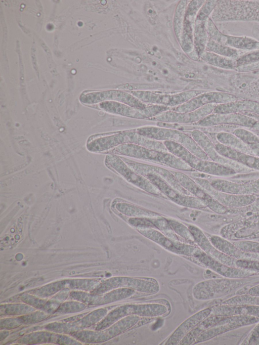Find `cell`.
Here are the masks:
<instances>
[{
	"label": "cell",
	"instance_id": "6f0895ef",
	"mask_svg": "<svg viewBox=\"0 0 259 345\" xmlns=\"http://www.w3.org/2000/svg\"><path fill=\"white\" fill-rule=\"evenodd\" d=\"M259 69V62L252 64L237 67L235 69L240 72H249Z\"/></svg>",
	"mask_w": 259,
	"mask_h": 345
},
{
	"label": "cell",
	"instance_id": "d6a6232c",
	"mask_svg": "<svg viewBox=\"0 0 259 345\" xmlns=\"http://www.w3.org/2000/svg\"><path fill=\"white\" fill-rule=\"evenodd\" d=\"M251 112L259 115V102L250 100H238L225 104H218L212 113L219 114Z\"/></svg>",
	"mask_w": 259,
	"mask_h": 345
},
{
	"label": "cell",
	"instance_id": "ba28073f",
	"mask_svg": "<svg viewBox=\"0 0 259 345\" xmlns=\"http://www.w3.org/2000/svg\"><path fill=\"white\" fill-rule=\"evenodd\" d=\"M204 92L200 90H191L169 94L139 90L132 91L129 93L144 103L163 105L171 108L183 104Z\"/></svg>",
	"mask_w": 259,
	"mask_h": 345
},
{
	"label": "cell",
	"instance_id": "f5cc1de1",
	"mask_svg": "<svg viewBox=\"0 0 259 345\" xmlns=\"http://www.w3.org/2000/svg\"><path fill=\"white\" fill-rule=\"evenodd\" d=\"M217 4V1H205L197 13L196 18L207 19L212 12Z\"/></svg>",
	"mask_w": 259,
	"mask_h": 345
},
{
	"label": "cell",
	"instance_id": "7402d4cb",
	"mask_svg": "<svg viewBox=\"0 0 259 345\" xmlns=\"http://www.w3.org/2000/svg\"><path fill=\"white\" fill-rule=\"evenodd\" d=\"M193 180L214 199L227 207L249 205L256 199L255 195H235L220 191L214 188L209 181L202 178H194Z\"/></svg>",
	"mask_w": 259,
	"mask_h": 345
},
{
	"label": "cell",
	"instance_id": "277c9868",
	"mask_svg": "<svg viewBox=\"0 0 259 345\" xmlns=\"http://www.w3.org/2000/svg\"><path fill=\"white\" fill-rule=\"evenodd\" d=\"M167 312V308L158 304H131L118 307L110 311L95 327V330H101L112 325L121 319L130 315L155 317Z\"/></svg>",
	"mask_w": 259,
	"mask_h": 345
},
{
	"label": "cell",
	"instance_id": "603a6c76",
	"mask_svg": "<svg viewBox=\"0 0 259 345\" xmlns=\"http://www.w3.org/2000/svg\"><path fill=\"white\" fill-rule=\"evenodd\" d=\"M137 229L139 233L146 237L165 249L176 254L193 256L198 248L194 246L183 243L179 240H173L154 228H138Z\"/></svg>",
	"mask_w": 259,
	"mask_h": 345
},
{
	"label": "cell",
	"instance_id": "f1b7e54d",
	"mask_svg": "<svg viewBox=\"0 0 259 345\" xmlns=\"http://www.w3.org/2000/svg\"><path fill=\"white\" fill-rule=\"evenodd\" d=\"M210 242L218 250L236 260H251L259 261V254L244 251L233 242L215 235L206 234Z\"/></svg>",
	"mask_w": 259,
	"mask_h": 345
},
{
	"label": "cell",
	"instance_id": "f35d334b",
	"mask_svg": "<svg viewBox=\"0 0 259 345\" xmlns=\"http://www.w3.org/2000/svg\"><path fill=\"white\" fill-rule=\"evenodd\" d=\"M216 138L218 142L223 145L246 153L256 155L251 147L234 134L224 132H219L217 134Z\"/></svg>",
	"mask_w": 259,
	"mask_h": 345
},
{
	"label": "cell",
	"instance_id": "4dcf8cb0",
	"mask_svg": "<svg viewBox=\"0 0 259 345\" xmlns=\"http://www.w3.org/2000/svg\"><path fill=\"white\" fill-rule=\"evenodd\" d=\"M20 343L36 344L55 343L60 344H81L65 334L55 333L48 331H38L27 334L18 341Z\"/></svg>",
	"mask_w": 259,
	"mask_h": 345
},
{
	"label": "cell",
	"instance_id": "d4e9b609",
	"mask_svg": "<svg viewBox=\"0 0 259 345\" xmlns=\"http://www.w3.org/2000/svg\"><path fill=\"white\" fill-rule=\"evenodd\" d=\"M257 122L256 119L242 113L219 114L212 113L194 123V124L201 126L231 124L252 127L255 126Z\"/></svg>",
	"mask_w": 259,
	"mask_h": 345
},
{
	"label": "cell",
	"instance_id": "9a60e30c",
	"mask_svg": "<svg viewBox=\"0 0 259 345\" xmlns=\"http://www.w3.org/2000/svg\"><path fill=\"white\" fill-rule=\"evenodd\" d=\"M171 172L180 184L193 196L202 201L208 209L219 214H225L228 212L227 207L214 199L193 179L181 172Z\"/></svg>",
	"mask_w": 259,
	"mask_h": 345
},
{
	"label": "cell",
	"instance_id": "5bb4252c",
	"mask_svg": "<svg viewBox=\"0 0 259 345\" xmlns=\"http://www.w3.org/2000/svg\"><path fill=\"white\" fill-rule=\"evenodd\" d=\"M80 100L85 104L116 101L140 109H144L149 105L142 102L129 92L116 90L85 93L81 95Z\"/></svg>",
	"mask_w": 259,
	"mask_h": 345
},
{
	"label": "cell",
	"instance_id": "4316f807",
	"mask_svg": "<svg viewBox=\"0 0 259 345\" xmlns=\"http://www.w3.org/2000/svg\"><path fill=\"white\" fill-rule=\"evenodd\" d=\"M187 225L194 238L195 242L201 250L225 264L236 267L235 261L236 260L221 252L215 248L206 235L200 228L191 224H187Z\"/></svg>",
	"mask_w": 259,
	"mask_h": 345
},
{
	"label": "cell",
	"instance_id": "9c48e42d",
	"mask_svg": "<svg viewBox=\"0 0 259 345\" xmlns=\"http://www.w3.org/2000/svg\"><path fill=\"white\" fill-rule=\"evenodd\" d=\"M99 106L110 113L140 119L153 118L170 109L167 106L154 104H149L145 109H140L116 101L102 102Z\"/></svg>",
	"mask_w": 259,
	"mask_h": 345
},
{
	"label": "cell",
	"instance_id": "ffe728a7",
	"mask_svg": "<svg viewBox=\"0 0 259 345\" xmlns=\"http://www.w3.org/2000/svg\"><path fill=\"white\" fill-rule=\"evenodd\" d=\"M209 38L236 49L253 51L258 50L259 41L245 36L226 35L220 32L212 20L209 18L206 23Z\"/></svg>",
	"mask_w": 259,
	"mask_h": 345
},
{
	"label": "cell",
	"instance_id": "6125c7cd",
	"mask_svg": "<svg viewBox=\"0 0 259 345\" xmlns=\"http://www.w3.org/2000/svg\"><path fill=\"white\" fill-rule=\"evenodd\" d=\"M258 155H259V154H258Z\"/></svg>",
	"mask_w": 259,
	"mask_h": 345
},
{
	"label": "cell",
	"instance_id": "52a82bcc",
	"mask_svg": "<svg viewBox=\"0 0 259 345\" xmlns=\"http://www.w3.org/2000/svg\"><path fill=\"white\" fill-rule=\"evenodd\" d=\"M139 320L137 315H130L118 320L109 327L96 331L81 330L71 334L77 340L84 342L97 343L110 339L134 326Z\"/></svg>",
	"mask_w": 259,
	"mask_h": 345
},
{
	"label": "cell",
	"instance_id": "74e56055",
	"mask_svg": "<svg viewBox=\"0 0 259 345\" xmlns=\"http://www.w3.org/2000/svg\"><path fill=\"white\" fill-rule=\"evenodd\" d=\"M208 19H202L196 18L195 22L193 44L195 51L199 58L200 55L205 51L206 46L209 38L206 29V23Z\"/></svg>",
	"mask_w": 259,
	"mask_h": 345
},
{
	"label": "cell",
	"instance_id": "681fc988",
	"mask_svg": "<svg viewBox=\"0 0 259 345\" xmlns=\"http://www.w3.org/2000/svg\"><path fill=\"white\" fill-rule=\"evenodd\" d=\"M236 68L259 62V50L251 51L235 59ZM236 69V68H235Z\"/></svg>",
	"mask_w": 259,
	"mask_h": 345
},
{
	"label": "cell",
	"instance_id": "8992f818",
	"mask_svg": "<svg viewBox=\"0 0 259 345\" xmlns=\"http://www.w3.org/2000/svg\"><path fill=\"white\" fill-rule=\"evenodd\" d=\"M105 163L107 167L134 186L150 194L165 197L147 179L128 166L120 156L114 154H108L106 156Z\"/></svg>",
	"mask_w": 259,
	"mask_h": 345
},
{
	"label": "cell",
	"instance_id": "8fae6325",
	"mask_svg": "<svg viewBox=\"0 0 259 345\" xmlns=\"http://www.w3.org/2000/svg\"><path fill=\"white\" fill-rule=\"evenodd\" d=\"M121 287L129 288L146 293L156 292L159 288L156 282L138 278L118 277H113L100 283L90 292L94 294H100Z\"/></svg>",
	"mask_w": 259,
	"mask_h": 345
},
{
	"label": "cell",
	"instance_id": "f6af8a7d",
	"mask_svg": "<svg viewBox=\"0 0 259 345\" xmlns=\"http://www.w3.org/2000/svg\"><path fill=\"white\" fill-rule=\"evenodd\" d=\"M233 134L248 145L256 154L259 150V137L252 132L243 128H236Z\"/></svg>",
	"mask_w": 259,
	"mask_h": 345
},
{
	"label": "cell",
	"instance_id": "b9f144b4",
	"mask_svg": "<svg viewBox=\"0 0 259 345\" xmlns=\"http://www.w3.org/2000/svg\"><path fill=\"white\" fill-rule=\"evenodd\" d=\"M205 50L233 59H236L239 56L237 49L216 42L210 38H208Z\"/></svg>",
	"mask_w": 259,
	"mask_h": 345
},
{
	"label": "cell",
	"instance_id": "1f68e13d",
	"mask_svg": "<svg viewBox=\"0 0 259 345\" xmlns=\"http://www.w3.org/2000/svg\"><path fill=\"white\" fill-rule=\"evenodd\" d=\"M217 151L222 156L241 164L252 170H259V156L246 153L223 145L214 144Z\"/></svg>",
	"mask_w": 259,
	"mask_h": 345
},
{
	"label": "cell",
	"instance_id": "e0dca14e",
	"mask_svg": "<svg viewBox=\"0 0 259 345\" xmlns=\"http://www.w3.org/2000/svg\"><path fill=\"white\" fill-rule=\"evenodd\" d=\"M107 313V310L99 309L74 321H65L63 322H54L47 325L45 328L56 333L71 334L82 330L100 322Z\"/></svg>",
	"mask_w": 259,
	"mask_h": 345
},
{
	"label": "cell",
	"instance_id": "680465c9",
	"mask_svg": "<svg viewBox=\"0 0 259 345\" xmlns=\"http://www.w3.org/2000/svg\"><path fill=\"white\" fill-rule=\"evenodd\" d=\"M248 294L251 295L259 296V284L251 287L248 291Z\"/></svg>",
	"mask_w": 259,
	"mask_h": 345
},
{
	"label": "cell",
	"instance_id": "ee69618b",
	"mask_svg": "<svg viewBox=\"0 0 259 345\" xmlns=\"http://www.w3.org/2000/svg\"><path fill=\"white\" fill-rule=\"evenodd\" d=\"M33 307L26 304H4L1 306V315H24L35 311Z\"/></svg>",
	"mask_w": 259,
	"mask_h": 345
},
{
	"label": "cell",
	"instance_id": "f546056e",
	"mask_svg": "<svg viewBox=\"0 0 259 345\" xmlns=\"http://www.w3.org/2000/svg\"><path fill=\"white\" fill-rule=\"evenodd\" d=\"M212 307L207 308L190 317L173 332L165 344H177L197 325L211 315Z\"/></svg>",
	"mask_w": 259,
	"mask_h": 345
},
{
	"label": "cell",
	"instance_id": "6da1fadb",
	"mask_svg": "<svg viewBox=\"0 0 259 345\" xmlns=\"http://www.w3.org/2000/svg\"><path fill=\"white\" fill-rule=\"evenodd\" d=\"M112 154L148 160L176 169L195 171L185 161L174 154L149 149L134 144H124L112 149Z\"/></svg>",
	"mask_w": 259,
	"mask_h": 345
},
{
	"label": "cell",
	"instance_id": "ab89813d",
	"mask_svg": "<svg viewBox=\"0 0 259 345\" xmlns=\"http://www.w3.org/2000/svg\"><path fill=\"white\" fill-rule=\"evenodd\" d=\"M200 58L209 65L223 69L235 70L236 68L235 59L222 56L206 50L200 55Z\"/></svg>",
	"mask_w": 259,
	"mask_h": 345
},
{
	"label": "cell",
	"instance_id": "ac0fdd59",
	"mask_svg": "<svg viewBox=\"0 0 259 345\" xmlns=\"http://www.w3.org/2000/svg\"><path fill=\"white\" fill-rule=\"evenodd\" d=\"M236 96L222 92H204L186 103L170 108V110L186 113L195 110L209 104H221L236 101Z\"/></svg>",
	"mask_w": 259,
	"mask_h": 345
},
{
	"label": "cell",
	"instance_id": "30bf717a",
	"mask_svg": "<svg viewBox=\"0 0 259 345\" xmlns=\"http://www.w3.org/2000/svg\"><path fill=\"white\" fill-rule=\"evenodd\" d=\"M142 176L152 183L165 197L176 204L201 210L208 209L199 199L193 196L186 195L180 193L160 176L152 172L145 173Z\"/></svg>",
	"mask_w": 259,
	"mask_h": 345
},
{
	"label": "cell",
	"instance_id": "484cf974",
	"mask_svg": "<svg viewBox=\"0 0 259 345\" xmlns=\"http://www.w3.org/2000/svg\"><path fill=\"white\" fill-rule=\"evenodd\" d=\"M120 157L128 166L138 174L141 175L148 172L155 174L160 176L180 193L186 195L193 196L180 184L171 171L161 167L138 162L121 156Z\"/></svg>",
	"mask_w": 259,
	"mask_h": 345
},
{
	"label": "cell",
	"instance_id": "94428289",
	"mask_svg": "<svg viewBox=\"0 0 259 345\" xmlns=\"http://www.w3.org/2000/svg\"><path fill=\"white\" fill-rule=\"evenodd\" d=\"M258 50H259V44H258Z\"/></svg>",
	"mask_w": 259,
	"mask_h": 345
},
{
	"label": "cell",
	"instance_id": "f907efd6",
	"mask_svg": "<svg viewBox=\"0 0 259 345\" xmlns=\"http://www.w3.org/2000/svg\"><path fill=\"white\" fill-rule=\"evenodd\" d=\"M127 221L131 226L136 227L137 229H155V226L152 222V218L130 217L128 219Z\"/></svg>",
	"mask_w": 259,
	"mask_h": 345
},
{
	"label": "cell",
	"instance_id": "7a4b0ae2",
	"mask_svg": "<svg viewBox=\"0 0 259 345\" xmlns=\"http://www.w3.org/2000/svg\"><path fill=\"white\" fill-rule=\"evenodd\" d=\"M163 143L169 153L183 160L194 170L219 177H229L237 173L234 169L222 164L200 159L177 142L164 141Z\"/></svg>",
	"mask_w": 259,
	"mask_h": 345
},
{
	"label": "cell",
	"instance_id": "db71d44e",
	"mask_svg": "<svg viewBox=\"0 0 259 345\" xmlns=\"http://www.w3.org/2000/svg\"><path fill=\"white\" fill-rule=\"evenodd\" d=\"M235 266L238 268L259 273V261L251 260H236Z\"/></svg>",
	"mask_w": 259,
	"mask_h": 345
},
{
	"label": "cell",
	"instance_id": "d590c367",
	"mask_svg": "<svg viewBox=\"0 0 259 345\" xmlns=\"http://www.w3.org/2000/svg\"><path fill=\"white\" fill-rule=\"evenodd\" d=\"M224 316L210 315L197 325L180 341V344H190L195 342L197 337L204 330L216 325L222 319Z\"/></svg>",
	"mask_w": 259,
	"mask_h": 345
},
{
	"label": "cell",
	"instance_id": "8d00e7d4",
	"mask_svg": "<svg viewBox=\"0 0 259 345\" xmlns=\"http://www.w3.org/2000/svg\"><path fill=\"white\" fill-rule=\"evenodd\" d=\"M20 298L24 303L48 313L56 312L61 304L60 302L52 299L47 300L30 293L23 294Z\"/></svg>",
	"mask_w": 259,
	"mask_h": 345
},
{
	"label": "cell",
	"instance_id": "83f0119b",
	"mask_svg": "<svg viewBox=\"0 0 259 345\" xmlns=\"http://www.w3.org/2000/svg\"><path fill=\"white\" fill-rule=\"evenodd\" d=\"M215 189L235 195H255L259 193V178L244 183H236L223 179L209 181Z\"/></svg>",
	"mask_w": 259,
	"mask_h": 345
},
{
	"label": "cell",
	"instance_id": "5b68a950",
	"mask_svg": "<svg viewBox=\"0 0 259 345\" xmlns=\"http://www.w3.org/2000/svg\"><path fill=\"white\" fill-rule=\"evenodd\" d=\"M242 279L214 278L201 281L193 288L194 297L201 300L217 298L226 295L244 283Z\"/></svg>",
	"mask_w": 259,
	"mask_h": 345
},
{
	"label": "cell",
	"instance_id": "3957f363",
	"mask_svg": "<svg viewBox=\"0 0 259 345\" xmlns=\"http://www.w3.org/2000/svg\"><path fill=\"white\" fill-rule=\"evenodd\" d=\"M134 131L141 135L153 140L161 142L171 141L177 142L200 159L210 160L191 136L179 130L151 126L141 127Z\"/></svg>",
	"mask_w": 259,
	"mask_h": 345
},
{
	"label": "cell",
	"instance_id": "60d3db41",
	"mask_svg": "<svg viewBox=\"0 0 259 345\" xmlns=\"http://www.w3.org/2000/svg\"><path fill=\"white\" fill-rule=\"evenodd\" d=\"M115 207L123 214L130 217L155 218L161 216L157 213L124 202L116 203Z\"/></svg>",
	"mask_w": 259,
	"mask_h": 345
},
{
	"label": "cell",
	"instance_id": "7c38bea8",
	"mask_svg": "<svg viewBox=\"0 0 259 345\" xmlns=\"http://www.w3.org/2000/svg\"><path fill=\"white\" fill-rule=\"evenodd\" d=\"M205 1H191L188 3L183 22L180 46L183 51L194 60L199 58L195 51L193 32L196 16Z\"/></svg>",
	"mask_w": 259,
	"mask_h": 345
},
{
	"label": "cell",
	"instance_id": "bcb514c9",
	"mask_svg": "<svg viewBox=\"0 0 259 345\" xmlns=\"http://www.w3.org/2000/svg\"><path fill=\"white\" fill-rule=\"evenodd\" d=\"M222 304L249 305L259 306V296L251 295L249 294L235 295L224 300Z\"/></svg>",
	"mask_w": 259,
	"mask_h": 345
},
{
	"label": "cell",
	"instance_id": "11a10c76",
	"mask_svg": "<svg viewBox=\"0 0 259 345\" xmlns=\"http://www.w3.org/2000/svg\"><path fill=\"white\" fill-rule=\"evenodd\" d=\"M22 322L20 317L16 318H9L1 319V329H11L19 327L22 325Z\"/></svg>",
	"mask_w": 259,
	"mask_h": 345
},
{
	"label": "cell",
	"instance_id": "cb8c5ba5",
	"mask_svg": "<svg viewBox=\"0 0 259 345\" xmlns=\"http://www.w3.org/2000/svg\"><path fill=\"white\" fill-rule=\"evenodd\" d=\"M218 104H209L189 112L181 113L172 110L163 112L153 117L161 122L170 123H195L211 114Z\"/></svg>",
	"mask_w": 259,
	"mask_h": 345
},
{
	"label": "cell",
	"instance_id": "7dc6e473",
	"mask_svg": "<svg viewBox=\"0 0 259 345\" xmlns=\"http://www.w3.org/2000/svg\"><path fill=\"white\" fill-rule=\"evenodd\" d=\"M172 231L188 242L195 243L194 238L188 227L181 222L171 219H167Z\"/></svg>",
	"mask_w": 259,
	"mask_h": 345
},
{
	"label": "cell",
	"instance_id": "816d5d0a",
	"mask_svg": "<svg viewBox=\"0 0 259 345\" xmlns=\"http://www.w3.org/2000/svg\"><path fill=\"white\" fill-rule=\"evenodd\" d=\"M240 249L247 252L259 254V242L240 240L233 242Z\"/></svg>",
	"mask_w": 259,
	"mask_h": 345
},
{
	"label": "cell",
	"instance_id": "d6986e66",
	"mask_svg": "<svg viewBox=\"0 0 259 345\" xmlns=\"http://www.w3.org/2000/svg\"><path fill=\"white\" fill-rule=\"evenodd\" d=\"M191 137L208 156L210 160L234 169L237 172H248L251 169L220 155L216 150L214 144L202 131L195 130L191 132Z\"/></svg>",
	"mask_w": 259,
	"mask_h": 345
},
{
	"label": "cell",
	"instance_id": "7bdbcfd3",
	"mask_svg": "<svg viewBox=\"0 0 259 345\" xmlns=\"http://www.w3.org/2000/svg\"><path fill=\"white\" fill-rule=\"evenodd\" d=\"M188 1H181L178 3L174 15V28L175 35L179 44L180 43L183 30V22L186 10L188 4Z\"/></svg>",
	"mask_w": 259,
	"mask_h": 345
},
{
	"label": "cell",
	"instance_id": "836d02e7",
	"mask_svg": "<svg viewBox=\"0 0 259 345\" xmlns=\"http://www.w3.org/2000/svg\"><path fill=\"white\" fill-rule=\"evenodd\" d=\"M211 315L230 316L249 315L259 318V306L249 305H224L212 307Z\"/></svg>",
	"mask_w": 259,
	"mask_h": 345
},
{
	"label": "cell",
	"instance_id": "44dd1931",
	"mask_svg": "<svg viewBox=\"0 0 259 345\" xmlns=\"http://www.w3.org/2000/svg\"><path fill=\"white\" fill-rule=\"evenodd\" d=\"M135 292L131 288L121 287L100 294H94L83 291H73L70 298L90 305H100L112 303L130 297Z\"/></svg>",
	"mask_w": 259,
	"mask_h": 345
},
{
	"label": "cell",
	"instance_id": "c3c4849f",
	"mask_svg": "<svg viewBox=\"0 0 259 345\" xmlns=\"http://www.w3.org/2000/svg\"><path fill=\"white\" fill-rule=\"evenodd\" d=\"M85 308V304L79 301H66L61 303L56 312L63 314L78 312Z\"/></svg>",
	"mask_w": 259,
	"mask_h": 345
},
{
	"label": "cell",
	"instance_id": "9f6ffc18",
	"mask_svg": "<svg viewBox=\"0 0 259 345\" xmlns=\"http://www.w3.org/2000/svg\"><path fill=\"white\" fill-rule=\"evenodd\" d=\"M243 344L248 345L259 344V322L257 323V324L252 330L247 339H245Z\"/></svg>",
	"mask_w": 259,
	"mask_h": 345
},
{
	"label": "cell",
	"instance_id": "4fadbf2b",
	"mask_svg": "<svg viewBox=\"0 0 259 345\" xmlns=\"http://www.w3.org/2000/svg\"><path fill=\"white\" fill-rule=\"evenodd\" d=\"M258 322L259 318L252 316L234 315L225 317L216 325L201 333L195 342H203L235 329Z\"/></svg>",
	"mask_w": 259,
	"mask_h": 345
},
{
	"label": "cell",
	"instance_id": "2e32d148",
	"mask_svg": "<svg viewBox=\"0 0 259 345\" xmlns=\"http://www.w3.org/2000/svg\"><path fill=\"white\" fill-rule=\"evenodd\" d=\"M193 256L209 270L223 277L242 279L252 276L257 274L256 272L248 270L225 264L198 248Z\"/></svg>",
	"mask_w": 259,
	"mask_h": 345
},
{
	"label": "cell",
	"instance_id": "e575fe53",
	"mask_svg": "<svg viewBox=\"0 0 259 345\" xmlns=\"http://www.w3.org/2000/svg\"><path fill=\"white\" fill-rule=\"evenodd\" d=\"M80 279H68L51 283L29 292L37 296L45 298L66 288L80 290Z\"/></svg>",
	"mask_w": 259,
	"mask_h": 345
},
{
	"label": "cell",
	"instance_id": "91938a15",
	"mask_svg": "<svg viewBox=\"0 0 259 345\" xmlns=\"http://www.w3.org/2000/svg\"><path fill=\"white\" fill-rule=\"evenodd\" d=\"M253 203H254V205L256 207L259 208V197L256 198Z\"/></svg>",
	"mask_w": 259,
	"mask_h": 345
}]
</instances>
